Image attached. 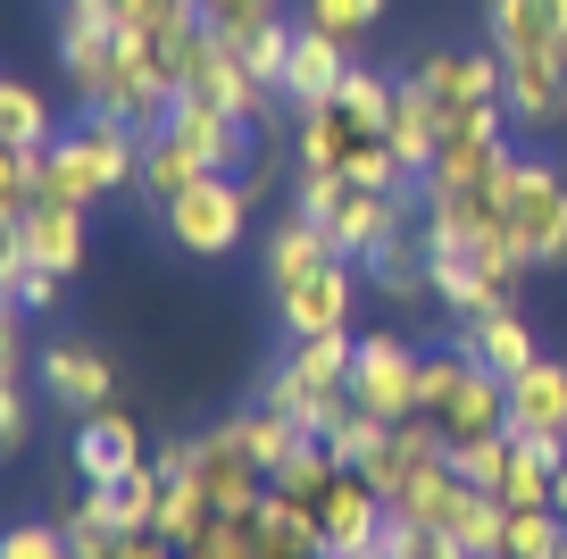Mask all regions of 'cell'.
<instances>
[{
  "mask_svg": "<svg viewBox=\"0 0 567 559\" xmlns=\"http://www.w3.org/2000/svg\"><path fill=\"white\" fill-rule=\"evenodd\" d=\"M234 426H243V435H250V451L267 459V476H276L284 459H301L309 443H318V435H309L301 418H292V409H276V402H267V393H259L250 409H234Z\"/></svg>",
  "mask_w": 567,
  "mask_h": 559,
  "instance_id": "cell-27",
  "label": "cell"
},
{
  "mask_svg": "<svg viewBox=\"0 0 567 559\" xmlns=\"http://www.w3.org/2000/svg\"><path fill=\"white\" fill-rule=\"evenodd\" d=\"M384 142H392V159H401V167L417 175V184H425V167H434V151L451 142V134H443V118H434V101H425V92L409 84V75H401V101H392Z\"/></svg>",
  "mask_w": 567,
  "mask_h": 559,
  "instance_id": "cell-25",
  "label": "cell"
},
{
  "mask_svg": "<svg viewBox=\"0 0 567 559\" xmlns=\"http://www.w3.org/2000/svg\"><path fill=\"white\" fill-rule=\"evenodd\" d=\"M359 301H368V276H359V260H326L318 276H301V284H284V293H276L284 343H326V334H351Z\"/></svg>",
  "mask_w": 567,
  "mask_h": 559,
  "instance_id": "cell-11",
  "label": "cell"
},
{
  "mask_svg": "<svg viewBox=\"0 0 567 559\" xmlns=\"http://www.w3.org/2000/svg\"><path fill=\"white\" fill-rule=\"evenodd\" d=\"M243 9H259V0H200V18H209V26L217 18H243Z\"/></svg>",
  "mask_w": 567,
  "mask_h": 559,
  "instance_id": "cell-43",
  "label": "cell"
},
{
  "mask_svg": "<svg viewBox=\"0 0 567 559\" xmlns=\"http://www.w3.org/2000/svg\"><path fill=\"white\" fill-rule=\"evenodd\" d=\"M250 210H259V193H250L243 175H200L193 193H176L159 210V234L184 251V260H226V251H243Z\"/></svg>",
  "mask_w": 567,
  "mask_h": 559,
  "instance_id": "cell-7",
  "label": "cell"
},
{
  "mask_svg": "<svg viewBox=\"0 0 567 559\" xmlns=\"http://www.w3.org/2000/svg\"><path fill=\"white\" fill-rule=\"evenodd\" d=\"M59 284H68V276H51V267H25V276L9 284V309H25V317L59 309Z\"/></svg>",
  "mask_w": 567,
  "mask_h": 559,
  "instance_id": "cell-41",
  "label": "cell"
},
{
  "mask_svg": "<svg viewBox=\"0 0 567 559\" xmlns=\"http://www.w3.org/2000/svg\"><path fill=\"white\" fill-rule=\"evenodd\" d=\"M484 42L501 59H567V0H484Z\"/></svg>",
  "mask_w": 567,
  "mask_h": 559,
  "instance_id": "cell-17",
  "label": "cell"
},
{
  "mask_svg": "<svg viewBox=\"0 0 567 559\" xmlns=\"http://www.w3.org/2000/svg\"><path fill=\"white\" fill-rule=\"evenodd\" d=\"M417 418L434 426L443 451H467L484 435H509V385L493 367H476L460 343L425 350V376H417Z\"/></svg>",
  "mask_w": 567,
  "mask_h": 559,
  "instance_id": "cell-2",
  "label": "cell"
},
{
  "mask_svg": "<svg viewBox=\"0 0 567 559\" xmlns=\"http://www.w3.org/2000/svg\"><path fill=\"white\" fill-rule=\"evenodd\" d=\"M417 376H425V350L409 343L401 326H368L351 350V402L368 418H417Z\"/></svg>",
  "mask_w": 567,
  "mask_h": 559,
  "instance_id": "cell-10",
  "label": "cell"
},
{
  "mask_svg": "<svg viewBox=\"0 0 567 559\" xmlns=\"http://www.w3.org/2000/svg\"><path fill=\"white\" fill-rule=\"evenodd\" d=\"M184 559H193V551H184Z\"/></svg>",
  "mask_w": 567,
  "mask_h": 559,
  "instance_id": "cell-46",
  "label": "cell"
},
{
  "mask_svg": "<svg viewBox=\"0 0 567 559\" xmlns=\"http://www.w3.org/2000/svg\"><path fill=\"white\" fill-rule=\"evenodd\" d=\"M34 393L59 402L68 418H92V409H117V367H109V350L84 343V334H51V343L34 350Z\"/></svg>",
  "mask_w": 567,
  "mask_h": 559,
  "instance_id": "cell-12",
  "label": "cell"
},
{
  "mask_svg": "<svg viewBox=\"0 0 567 559\" xmlns=\"http://www.w3.org/2000/svg\"><path fill=\"white\" fill-rule=\"evenodd\" d=\"M550 509L567 518V459H559V485H550Z\"/></svg>",
  "mask_w": 567,
  "mask_h": 559,
  "instance_id": "cell-44",
  "label": "cell"
},
{
  "mask_svg": "<svg viewBox=\"0 0 567 559\" xmlns=\"http://www.w3.org/2000/svg\"><path fill=\"white\" fill-rule=\"evenodd\" d=\"M409 84L434 101L443 134H476V125H501L509 134V59L493 42H467V51H417V68H401Z\"/></svg>",
  "mask_w": 567,
  "mask_h": 559,
  "instance_id": "cell-3",
  "label": "cell"
},
{
  "mask_svg": "<svg viewBox=\"0 0 567 559\" xmlns=\"http://www.w3.org/2000/svg\"><path fill=\"white\" fill-rule=\"evenodd\" d=\"M384 9H392V0H292V18H301V26H318V34L351 42V51L375 34V26H384Z\"/></svg>",
  "mask_w": 567,
  "mask_h": 559,
  "instance_id": "cell-34",
  "label": "cell"
},
{
  "mask_svg": "<svg viewBox=\"0 0 567 559\" xmlns=\"http://www.w3.org/2000/svg\"><path fill=\"white\" fill-rule=\"evenodd\" d=\"M509 435L567 451V359H534L526 376H509Z\"/></svg>",
  "mask_w": 567,
  "mask_h": 559,
  "instance_id": "cell-20",
  "label": "cell"
},
{
  "mask_svg": "<svg viewBox=\"0 0 567 559\" xmlns=\"http://www.w3.org/2000/svg\"><path fill=\"white\" fill-rule=\"evenodd\" d=\"M217 518H226V509L209 501V485H200V476H176V485H167V509H159V535L176 542V551H200V535H209Z\"/></svg>",
  "mask_w": 567,
  "mask_h": 559,
  "instance_id": "cell-32",
  "label": "cell"
},
{
  "mask_svg": "<svg viewBox=\"0 0 567 559\" xmlns=\"http://www.w3.org/2000/svg\"><path fill=\"white\" fill-rule=\"evenodd\" d=\"M567 125V59H509V134Z\"/></svg>",
  "mask_w": 567,
  "mask_h": 559,
  "instance_id": "cell-24",
  "label": "cell"
},
{
  "mask_svg": "<svg viewBox=\"0 0 567 559\" xmlns=\"http://www.w3.org/2000/svg\"><path fill=\"white\" fill-rule=\"evenodd\" d=\"M0 559H75V542H68L59 518H18L0 535Z\"/></svg>",
  "mask_w": 567,
  "mask_h": 559,
  "instance_id": "cell-37",
  "label": "cell"
},
{
  "mask_svg": "<svg viewBox=\"0 0 567 559\" xmlns=\"http://www.w3.org/2000/svg\"><path fill=\"white\" fill-rule=\"evenodd\" d=\"M460 501H467V476L451 468V451H434L417 476H409L401 492H392V518H417V526H451L460 518Z\"/></svg>",
  "mask_w": 567,
  "mask_h": 559,
  "instance_id": "cell-26",
  "label": "cell"
},
{
  "mask_svg": "<svg viewBox=\"0 0 567 559\" xmlns=\"http://www.w3.org/2000/svg\"><path fill=\"white\" fill-rule=\"evenodd\" d=\"M109 559H184V551L159 535V526H134V535H117V551H109Z\"/></svg>",
  "mask_w": 567,
  "mask_h": 559,
  "instance_id": "cell-42",
  "label": "cell"
},
{
  "mask_svg": "<svg viewBox=\"0 0 567 559\" xmlns=\"http://www.w3.org/2000/svg\"><path fill=\"white\" fill-rule=\"evenodd\" d=\"M451 343L467 350V359L476 367H493L501 385H509V376H526L534 359H543V343H534V326H526V309H493V317H476V326H451Z\"/></svg>",
  "mask_w": 567,
  "mask_h": 559,
  "instance_id": "cell-22",
  "label": "cell"
},
{
  "mask_svg": "<svg viewBox=\"0 0 567 559\" xmlns=\"http://www.w3.org/2000/svg\"><path fill=\"white\" fill-rule=\"evenodd\" d=\"M142 459H151V443H142V426L125 418V409H92V418H75V443H68V476H75V485H125Z\"/></svg>",
  "mask_w": 567,
  "mask_h": 559,
  "instance_id": "cell-16",
  "label": "cell"
},
{
  "mask_svg": "<svg viewBox=\"0 0 567 559\" xmlns=\"http://www.w3.org/2000/svg\"><path fill=\"white\" fill-rule=\"evenodd\" d=\"M359 276H368V293H384L392 309H417V301H434V276H425V226L417 210L401 217V226L384 234V243L359 260Z\"/></svg>",
  "mask_w": 567,
  "mask_h": 559,
  "instance_id": "cell-18",
  "label": "cell"
},
{
  "mask_svg": "<svg viewBox=\"0 0 567 559\" xmlns=\"http://www.w3.org/2000/svg\"><path fill=\"white\" fill-rule=\"evenodd\" d=\"M384 535H392V501L375 492L368 468H351V459H342L334 485H326V509H318L326 559H368V551H384Z\"/></svg>",
  "mask_w": 567,
  "mask_h": 559,
  "instance_id": "cell-13",
  "label": "cell"
},
{
  "mask_svg": "<svg viewBox=\"0 0 567 559\" xmlns=\"http://www.w3.org/2000/svg\"><path fill=\"white\" fill-rule=\"evenodd\" d=\"M501 559H567V518L559 509H509Z\"/></svg>",
  "mask_w": 567,
  "mask_h": 559,
  "instance_id": "cell-35",
  "label": "cell"
},
{
  "mask_svg": "<svg viewBox=\"0 0 567 559\" xmlns=\"http://www.w3.org/2000/svg\"><path fill=\"white\" fill-rule=\"evenodd\" d=\"M193 476L209 485L217 509H259L267 485H276V476H267V459L250 451V435H243L234 418H217V426H200V435H193Z\"/></svg>",
  "mask_w": 567,
  "mask_h": 559,
  "instance_id": "cell-15",
  "label": "cell"
},
{
  "mask_svg": "<svg viewBox=\"0 0 567 559\" xmlns=\"http://www.w3.org/2000/svg\"><path fill=\"white\" fill-rule=\"evenodd\" d=\"M142 125L75 109V125H59V142L42 151V201L68 210H101L109 193H142Z\"/></svg>",
  "mask_w": 567,
  "mask_h": 559,
  "instance_id": "cell-1",
  "label": "cell"
},
{
  "mask_svg": "<svg viewBox=\"0 0 567 559\" xmlns=\"http://www.w3.org/2000/svg\"><path fill=\"white\" fill-rule=\"evenodd\" d=\"M92 251V210H68V201H34L25 217L0 226V284H18L25 267H51V276H84Z\"/></svg>",
  "mask_w": 567,
  "mask_h": 559,
  "instance_id": "cell-8",
  "label": "cell"
},
{
  "mask_svg": "<svg viewBox=\"0 0 567 559\" xmlns=\"http://www.w3.org/2000/svg\"><path fill=\"white\" fill-rule=\"evenodd\" d=\"M559 443H517L509 476H501V501L509 509H550V485H559Z\"/></svg>",
  "mask_w": 567,
  "mask_h": 559,
  "instance_id": "cell-31",
  "label": "cell"
},
{
  "mask_svg": "<svg viewBox=\"0 0 567 559\" xmlns=\"http://www.w3.org/2000/svg\"><path fill=\"white\" fill-rule=\"evenodd\" d=\"M184 92H200V101H217V109H234V118H250L267 134V125L284 118V92L267 84L259 68H250L243 51H234L217 26H200L193 34V51H184Z\"/></svg>",
  "mask_w": 567,
  "mask_h": 559,
  "instance_id": "cell-9",
  "label": "cell"
},
{
  "mask_svg": "<svg viewBox=\"0 0 567 559\" xmlns=\"http://www.w3.org/2000/svg\"><path fill=\"white\" fill-rule=\"evenodd\" d=\"M351 350H359V334H326V343H284V359L267 367V402L276 409H292V418L318 435L326 418H334L342 402H351Z\"/></svg>",
  "mask_w": 567,
  "mask_h": 559,
  "instance_id": "cell-6",
  "label": "cell"
},
{
  "mask_svg": "<svg viewBox=\"0 0 567 559\" xmlns=\"http://www.w3.org/2000/svg\"><path fill=\"white\" fill-rule=\"evenodd\" d=\"M501 217H509V251L526 276H559L567 267V167L543 151H517L501 175Z\"/></svg>",
  "mask_w": 567,
  "mask_h": 559,
  "instance_id": "cell-4",
  "label": "cell"
},
{
  "mask_svg": "<svg viewBox=\"0 0 567 559\" xmlns=\"http://www.w3.org/2000/svg\"><path fill=\"white\" fill-rule=\"evenodd\" d=\"M0 142H9V151H51V142H59L51 101H42L25 75H9V84H0Z\"/></svg>",
  "mask_w": 567,
  "mask_h": 559,
  "instance_id": "cell-29",
  "label": "cell"
},
{
  "mask_svg": "<svg viewBox=\"0 0 567 559\" xmlns=\"http://www.w3.org/2000/svg\"><path fill=\"white\" fill-rule=\"evenodd\" d=\"M193 559H259V509H226V518L200 535Z\"/></svg>",
  "mask_w": 567,
  "mask_h": 559,
  "instance_id": "cell-38",
  "label": "cell"
},
{
  "mask_svg": "<svg viewBox=\"0 0 567 559\" xmlns=\"http://www.w3.org/2000/svg\"><path fill=\"white\" fill-rule=\"evenodd\" d=\"M167 485H176V476H167L159 459H142V468L125 476V485H92V492H109V509H117V526H125V535H134V526H159V509H167Z\"/></svg>",
  "mask_w": 567,
  "mask_h": 559,
  "instance_id": "cell-33",
  "label": "cell"
},
{
  "mask_svg": "<svg viewBox=\"0 0 567 559\" xmlns=\"http://www.w3.org/2000/svg\"><path fill=\"white\" fill-rule=\"evenodd\" d=\"M259 260H267V293H284V284H301V276H318V267H326V260H342V251H334V234H326L318 217H301V210H284L276 226H267Z\"/></svg>",
  "mask_w": 567,
  "mask_h": 559,
  "instance_id": "cell-23",
  "label": "cell"
},
{
  "mask_svg": "<svg viewBox=\"0 0 567 559\" xmlns=\"http://www.w3.org/2000/svg\"><path fill=\"white\" fill-rule=\"evenodd\" d=\"M368 559H392V551H368Z\"/></svg>",
  "mask_w": 567,
  "mask_h": 559,
  "instance_id": "cell-45",
  "label": "cell"
},
{
  "mask_svg": "<svg viewBox=\"0 0 567 559\" xmlns=\"http://www.w3.org/2000/svg\"><path fill=\"white\" fill-rule=\"evenodd\" d=\"M392 101H401V75H392V68H368V59H351V75H342V92H334L342 118H359L368 134H384V125H392Z\"/></svg>",
  "mask_w": 567,
  "mask_h": 559,
  "instance_id": "cell-30",
  "label": "cell"
},
{
  "mask_svg": "<svg viewBox=\"0 0 567 559\" xmlns=\"http://www.w3.org/2000/svg\"><path fill=\"white\" fill-rule=\"evenodd\" d=\"M384 551H392V559H476L460 535H451V526H417V518H392Z\"/></svg>",
  "mask_w": 567,
  "mask_h": 559,
  "instance_id": "cell-36",
  "label": "cell"
},
{
  "mask_svg": "<svg viewBox=\"0 0 567 559\" xmlns=\"http://www.w3.org/2000/svg\"><path fill=\"white\" fill-rule=\"evenodd\" d=\"M342 75H351V42L318 34V26H292V51H284V75H276L284 109H318V101H334Z\"/></svg>",
  "mask_w": 567,
  "mask_h": 559,
  "instance_id": "cell-19",
  "label": "cell"
},
{
  "mask_svg": "<svg viewBox=\"0 0 567 559\" xmlns=\"http://www.w3.org/2000/svg\"><path fill=\"white\" fill-rule=\"evenodd\" d=\"M200 175H209V167H200V159L184 151V142L167 134V125H159L151 142H142V201H151V210H167L176 193H193Z\"/></svg>",
  "mask_w": 567,
  "mask_h": 559,
  "instance_id": "cell-28",
  "label": "cell"
},
{
  "mask_svg": "<svg viewBox=\"0 0 567 559\" xmlns=\"http://www.w3.org/2000/svg\"><path fill=\"white\" fill-rule=\"evenodd\" d=\"M25 443H34V385H18V393H0V451L18 459Z\"/></svg>",
  "mask_w": 567,
  "mask_h": 559,
  "instance_id": "cell-40",
  "label": "cell"
},
{
  "mask_svg": "<svg viewBox=\"0 0 567 559\" xmlns=\"http://www.w3.org/2000/svg\"><path fill=\"white\" fill-rule=\"evenodd\" d=\"M509 134L501 125H476V134H451L443 151H434V167H425V193H484V184H501V167H509Z\"/></svg>",
  "mask_w": 567,
  "mask_h": 559,
  "instance_id": "cell-21",
  "label": "cell"
},
{
  "mask_svg": "<svg viewBox=\"0 0 567 559\" xmlns=\"http://www.w3.org/2000/svg\"><path fill=\"white\" fill-rule=\"evenodd\" d=\"M509 459H517V435H484V443H467V451H451V468H460L467 485L501 492V476H509Z\"/></svg>",
  "mask_w": 567,
  "mask_h": 559,
  "instance_id": "cell-39",
  "label": "cell"
},
{
  "mask_svg": "<svg viewBox=\"0 0 567 559\" xmlns=\"http://www.w3.org/2000/svg\"><path fill=\"white\" fill-rule=\"evenodd\" d=\"M292 210L318 217V226L334 234L342 260H368V251L384 243L409 210H417V193H375V184H351V175H309V167H292Z\"/></svg>",
  "mask_w": 567,
  "mask_h": 559,
  "instance_id": "cell-5",
  "label": "cell"
},
{
  "mask_svg": "<svg viewBox=\"0 0 567 559\" xmlns=\"http://www.w3.org/2000/svg\"><path fill=\"white\" fill-rule=\"evenodd\" d=\"M167 134H176L209 175H250V167H259V125L234 118V109H217V101H200V92H176Z\"/></svg>",
  "mask_w": 567,
  "mask_h": 559,
  "instance_id": "cell-14",
  "label": "cell"
}]
</instances>
